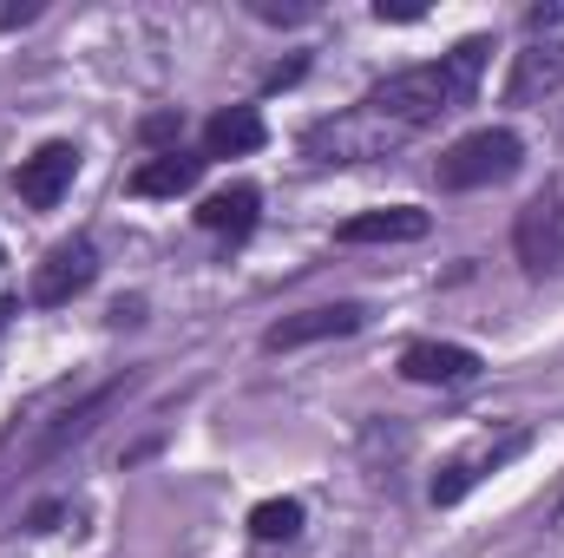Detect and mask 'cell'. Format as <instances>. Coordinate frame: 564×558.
<instances>
[{
	"label": "cell",
	"instance_id": "cell-1",
	"mask_svg": "<svg viewBox=\"0 0 564 558\" xmlns=\"http://www.w3.org/2000/svg\"><path fill=\"white\" fill-rule=\"evenodd\" d=\"M486 53H492V40H459V46L440 53L433 66H401V73H388L361 106L381 112V119L401 126V132H426V126L453 119L459 106H473L479 73H486Z\"/></svg>",
	"mask_w": 564,
	"mask_h": 558
},
{
	"label": "cell",
	"instance_id": "cell-2",
	"mask_svg": "<svg viewBox=\"0 0 564 558\" xmlns=\"http://www.w3.org/2000/svg\"><path fill=\"white\" fill-rule=\"evenodd\" d=\"M519 164H525V144L512 126H479V132H466L459 144L440 151L433 178H440V191H486V184H506Z\"/></svg>",
	"mask_w": 564,
	"mask_h": 558
},
{
	"label": "cell",
	"instance_id": "cell-3",
	"mask_svg": "<svg viewBox=\"0 0 564 558\" xmlns=\"http://www.w3.org/2000/svg\"><path fill=\"white\" fill-rule=\"evenodd\" d=\"M408 139H414V132H401V126H388L381 112L355 106V112H335V119L308 126V132H302V151H308L315 164H375V158H394Z\"/></svg>",
	"mask_w": 564,
	"mask_h": 558
},
{
	"label": "cell",
	"instance_id": "cell-4",
	"mask_svg": "<svg viewBox=\"0 0 564 558\" xmlns=\"http://www.w3.org/2000/svg\"><path fill=\"white\" fill-rule=\"evenodd\" d=\"M525 447H532V427H499V433H479L466 453H453V460L440 466V480H433V506H459V500H466L486 473L512 466Z\"/></svg>",
	"mask_w": 564,
	"mask_h": 558
},
{
	"label": "cell",
	"instance_id": "cell-5",
	"mask_svg": "<svg viewBox=\"0 0 564 558\" xmlns=\"http://www.w3.org/2000/svg\"><path fill=\"white\" fill-rule=\"evenodd\" d=\"M512 250L525 264V277H564V197L545 191L519 211L512 224Z\"/></svg>",
	"mask_w": 564,
	"mask_h": 558
},
{
	"label": "cell",
	"instance_id": "cell-6",
	"mask_svg": "<svg viewBox=\"0 0 564 558\" xmlns=\"http://www.w3.org/2000/svg\"><path fill=\"white\" fill-rule=\"evenodd\" d=\"M368 322L361 302H322V309H302V315H282L276 329H263V348L289 355V348H315V342H335V335H355Z\"/></svg>",
	"mask_w": 564,
	"mask_h": 558
},
{
	"label": "cell",
	"instance_id": "cell-7",
	"mask_svg": "<svg viewBox=\"0 0 564 558\" xmlns=\"http://www.w3.org/2000/svg\"><path fill=\"white\" fill-rule=\"evenodd\" d=\"M93 277H99V250H93V237H73V244L46 250V264L33 270V302L40 309H59L73 296H86Z\"/></svg>",
	"mask_w": 564,
	"mask_h": 558
},
{
	"label": "cell",
	"instance_id": "cell-8",
	"mask_svg": "<svg viewBox=\"0 0 564 558\" xmlns=\"http://www.w3.org/2000/svg\"><path fill=\"white\" fill-rule=\"evenodd\" d=\"M73 171H79V144L53 139L40 144L33 158H20V171H13V184H20V204H33V211H53L66 191H73Z\"/></svg>",
	"mask_w": 564,
	"mask_h": 558
},
{
	"label": "cell",
	"instance_id": "cell-9",
	"mask_svg": "<svg viewBox=\"0 0 564 558\" xmlns=\"http://www.w3.org/2000/svg\"><path fill=\"white\" fill-rule=\"evenodd\" d=\"M401 375H408V382H421V388H459V382H473V375H479V355H473V348H459V342H408Z\"/></svg>",
	"mask_w": 564,
	"mask_h": 558
},
{
	"label": "cell",
	"instance_id": "cell-10",
	"mask_svg": "<svg viewBox=\"0 0 564 558\" xmlns=\"http://www.w3.org/2000/svg\"><path fill=\"white\" fill-rule=\"evenodd\" d=\"M558 86H564V40H532L525 53H512V79H506V99L512 106L552 99Z\"/></svg>",
	"mask_w": 564,
	"mask_h": 558
},
{
	"label": "cell",
	"instance_id": "cell-11",
	"mask_svg": "<svg viewBox=\"0 0 564 558\" xmlns=\"http://www.w3.org/2000/svg\"><path fill=\"white\" fill-rule=\"evenodd\" d=\"M426 217L421 204H388V211H361V217H348L335 237L341 244H421L426 237Z\"/></svg>",
	"mask_w": 564,
	"mask_h": 558
},
{
	"label": "cell",
	"instance_id": "cell-12",
	"mask_svg": "<svg viewBox=\"0 0 564 558\" xmlns=\"http://www.w3.org/2000/svg\"><path fill=\"white\" fill-rule=\"evenodd\" d=\"M204 151H158V158H144L139 171H132V197H177V191H191L197 178H204Z\"/></svg>",
	"mask_w": 564,
	"mask_h": 558
},
{
	"label": "cell",
	"instance_id": "cell-13",
	"mask_svg": "<svg viewBox=\"0 0 564 558\" xmlns=\"http://www.w3.org/2000/svg\"><path fill=\"white\" fill-rule=\"evenodd\" d=\"M257 204H263L257 184H230V191H210V197L197 204V224H204L210 237H250V230H257Z\"/></svg>",
	"mask_w": 564,
	"mask_h": 558
},
{
	"label": "cell",
	"instance_id": "cell-14",
	"mask_svg": "<svg viewBox=\"0 0 564 558\" xmlns=\"http://www.w3.org/2000/svg\"><path fill=\"white\" fill-rule=\"evenodd\" d=\"M263 139H270V132H263V112H257V106H224V112L204 126V158H243V151H257Z\"/></svg>",
	"mask_w": 564,
	"mask_h": 558
},
{
	"label": "cell",
	"instance_id": "cell-15",
	"mask_svg": "<svg viewBox=\"0 0 564 558\" xmlns=\"http://www.w3.org/2000/svg\"><path fill=\"white\" fill-rule=\"evenodd\" d=\"M126 388H132V375H119V382H106L99 395H86V401H79L73 415H66L59 427H53V433H46V440H40V453H66L73 440H86V433H93V427L106 420V408H112V401H119Z\"/></svg>",
	"mask_w": 564,
	"mask_h": 558
},
{
	"label": "cell",
	"instance_id": "cell-16",
	"mask_svg": "<svg viewBox=\"0 0 564 558\" xmlns=\"http://www.w3.org/2000/svg\"><path fill=\"white\" fill-rule=\"evenodd\" d=\"M250 533H257L263 546L295 539V533H302V500H263V506L250 513Z\"/></svg>",
	"mask_w": 564,
	"mask_h": 558
},
{
	"label": "cell",
	"instance_id": "cell-17",
	"mask_svg": "<svg viewBox=\"0 0 564 558\" xmlns=\"http://www.w3.org/2000/svg\"><path fill=\"white\" fill-rule=\"evenodd\" d=\"M177 132V119L171 112H158V119H144V139H171Z\"/></svg>",
	"mask_w": 564,
	"mask_h": 558
},
{
	"label": "cell",
	"instance_id": "cell-18",
	"mask_svg": "<svg viewBox=\"0 0 564 558\" xmlns=\"http://www.w3.org/2000/svg\"><path fill=\"white\" fill-rule=\"evenodd\" d=\"M545 26H564V7H539L532 13V33H545Z\"/></svg>",
	"mask_w": 564,
	"mask_h": 558
},
{
	"label": "cell",
	"instance_id": "cell-19",
	"mask_svg": "<svg viewBox=\"0 0 564 558\" xmlns=\"http://www.w3.org/2000/svg\"><path fill=\"white\" fill-rule=\"evenodd\" d=\"M552 526L564 533V486H558V500H552Z\"/></svg>",
	"mask_w": 564,
	"mask_h": 558
},
{
	"label": "cell",
	"instance_id": "cell-20",
	"mask_svg": "<svg viewBox=\"0 0 564 558\" xmlns=\"http://www.w3.org/2000/svg\"><path fill=\"white\" fill-rule=\"evenodd\" d=\"M0 264H7V250H0Z\"/></svg>",
	"mask_w": 564,
	"mask_h": 558
}]
</instances>
